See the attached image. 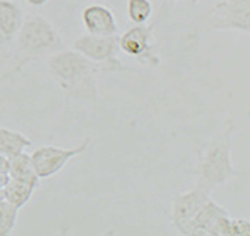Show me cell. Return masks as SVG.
Masks as SVG:
<instances>
[{
    "instance_id": "obj_20",
    "label": "cell",
    "mask_w": 250,
    "mask_h": 236,
    "mask_svg": "<svg viewBox=\"0 0 250 236\" xmlns=\"http://www.w3.org/2000/svg\"><path fill=\"white\" fill-rule=\"evenodd\" d=\"M29 4H32V6H41V4H43L46 3L47 0H27Z\"/></svg>"
},
{
    "instance_id": "obj_5",
    "label": "cell",
    "mask_w": 250,
    "mask_h": 236,
    "mask_svg": "<svg viewBox=\"0 0 250 236\" xmlns=\"http://www.w3.org/2000/svg\"><path fill=\"white\" fill-rule=\"evenodd\" d=\"M208 25L214 29L250 31V0H224L208 14Z\"/></svg>"
},
{
    "instance_id": "obj_6",
    "label": "cell",
    "mask_w": 250,
    "mask_h": 236,
    "mask_svg": "<svg viewBox=\"0 0 250 236\" xmlns=\"http://www.w3.org/2000/svg\"><path fill=\"white\" fill-rule=\"evenodd\" d=\"M17 34L20 50L25 55H36L53 46L57 40L53 27L42 17L28 20Z\"/></svg>"
},
{
    "instance_id": "obj_16",
    "label": "cell",
    "mask_w": 250,
    "mask_h": 236,
    "mask_svg": "<svg viewBox=\"0 0 250 236\" xmlns=\"http://www.w3.org/2000/svg\"><path fill=\"white\" fill-rule=\"evenodd\" d=\"M150 0H128V16L135 24H143L152 16Z\"/></svg>"
},
{
    "instance_id": "obj_13",
    "label": "cell",
    "mask_w": 250,
    "mask_h": 236,
    "mask_svg": "<svg viewBox=\"0 0 250 236\" xmlns=\"http://www.w3.org/2000/svg\"><path fill=\"white\" fill-rule=\"evenodd\" d=\"M31 145V139H28L21 132L0 127V155L10 158L13 156L25 152V149Z\"/></svg>"
},
{
    "instance_id": "obj_1",
    "label": "cell",
    "mask_w": 250,
    "mask_h": 236,
    "mask_svg": "<svg viewBox=\"0 0 250 236\" xmlns=\"http://www.w3.org/2000/svg\"><path fill=\"white\" fill-rule=\"evenodd\" d=\"M232 129L233 125L229 122L220 132H217V135L208 143H206L200 155L197 167V183L210 191L223 185L236 174L231 158Z\"/></svg>"
},
{
    "instance_id": "obj_18",
    "label": "cell",
    "mask_w": 250,
    "mask_h": 236,
    "mask_svg": "<svg viewBox=\"0 0 250 236\" xmlns=\"http://www.w3.org/2000/svg\"><path fill=\"white\" fill-rule=\"evenodd\" d=\"M0 173L9 174V158L3 155H0Z\"/></svg>"
},
{
    "instance_id": "obj_10",
    "label": "cell",
    "mask_w": 250,
    "mask_h": 236,
    "mask_svg": "<svg viewBox=\"0 0 250 236\" xmlns=\"http://www.w3.org/2000/svg\"><path fill=\"white\" fill-rule=\"evenodd\" d=\"M152 28L138 25L126 31L118 40L121 50L132 57H147L152 47Z\"/></svg>"
},
{
    "instance_id": "obj_4",
    "label": "cell",
    "mask_w": 250,
    "mask_h": 236,
    "mask_svg": "<svg viewBox=\"0 0 250 236\" xmlns=\"http://www.w3.org/2000/svg\"><path fill=\"white\" fill-rule=\"evenodd\" d=\"M89 146V139L83 140L82 143L74 149H62L54 146H42L36 149L32 155H29L31 163L34 165L36 175L41 179L53 177L54 174L62 171L64 165L71 158L82 155Z\"/></svg>"
},
{
    "instance_id": "obj_9",
    "label": "cell",
    "mask_w": 250,
    "mask_h": 236,
    "mask_svg": "<svg viewBox=\"0 0 250 236\" xmlns=\"http://www.w3.org/2000/svg\"><path fill=\"white\" fill-rule=\"evenodd\" d=\"M83 25L90 35L111 37L116 35L117 24L113 13L100 4H92L82 13Z\"/></svg>"
},
{
    "instance_id": "obj_8",
    "label": "cell",
    "mask_w": 250,
    "mask_h": 236,
    "mask_svg": "<svg viewBox=\"0 0 250 236\" xmlns=\"http://www.w3.org/2000/svg\"><path fill=\"white\" fill-rule=\"evenodd\" d=\"M210 195V189L197 183L196 188H193L192 191L177 195L174 197L171 203L170 219L172 225L178 229V232H182L197 211L205 206V203L211 199Z\"/></svg>"
},
{
    "instance_id": "obj_22",
    "label": "cell",
    "mask_w": 250,
    "mask_h": 236,
    "mask_svg": "<svg viewBox=\"0 0 250 236\" xmlns=\"http://www.w3.org/2000/svg\"><path fill=\"white\" fill-rule=\"evenodd\" d=\"M190 1H193V3H196L197 0H190Z\"/></svg>"
},
{
    "instance_id": "obj_3",
    "label": "cell",
    "mask_w": 250,
    "mask_h": 236,
    "mask_svg": "<svg viewBox=\"0 0 250 236\" xmlns=\"http://www.w3.org/2000/svg\"><path fill=\"white\" fill-rule=\"evenodd\" d=\"M231 217L225 207L210 199L181 232L188 236H229Z\"/></svg>"
},
{
    "instance_id": "obj_19",
    "label": "cell",
    "mask_w": 250,
    "mask_h": 236,
    "mask_svg": "<svg viewBox=\"0 0 250 236\" xmlns=\"http://www.w3.org/2000/svg\"><path fill=\"white\" fill-rule=\"evenodd\" d=\"M10 177L7 173H0V189H3L6 186V183L9 182Z\"/></svg>"
},
{
    "instance_id": "obj_21",
    "label": "cell",
    "mask_w": 250,
    "mask_h": 236,
    "mask_svg": "<svg viewBox=\"0 0 250 236\" xmlns=\"http://www.w3.org/2000/svg\"><path fill=\"white\" fill-rule=\"evenodd\" d=\"M4 197H3V189H0V200H3Z\"/></svg>"
},
{
    "instance_id": "obj_15",
    "label": "cell",
    "mask_w": 250,
    "mask_h": 236,
    "mask_svg": "<svg viewBox=\"0 0 250 236\" xmlns=\"http://www.w3.org/2000/svg\"><path fill=\"white\" fill-rule=\"evenodd\" d=\"M18 210L4 199L0 200V236H7L14 231Z\"/></svg>"
},
{
    "instance_id": "obj_11",
    "label": "cell",
    "mask_w": 250,
    "mask_h": 236,
    "mask_svg": "<svg viewBox=\"0 0 250 236\" xmlns=\"http://www.w3.org/2000/svg\"><path fill=\"white\" fill-rule=\"evenodd\" d=\"M22 25L21 10L10 0H0V37L11 39Z\"/></svg>"
},
{
    "instance_id": "obj_2",
    "label": "cell",
    "mask_w": 250,
    "mask_h": 236,
    "mask_svg": "<svg viewBox=\"0 0 250 236\" xmlns=\"http://www.w3.org/2000/svg\"><path fill=\"white\" fill-rule=\"evenodd\" d=\"M49 70L62 89L74 91L81 88L96 71L107 70L103 64L93 63L75 52H62L50 57Z\"/></svg>"
},
{
    "instance_id": "obj_12",
    "label": "cell",
    "mask_w": 250,
    "mask_h": 236,
    "mask_svg": "<svg viewBox=\"0 0 250 236\" xmlns=\"http://www.w3.org/2000/svg\"><path fill=\"white\" fill-rule=\"evenodd\" d=\"M9 177L16 181L25 182L38 188L41 178L36 175L34 165L31 163L29 155L25 152L13 156L9 158Z\"/></svg>"
},
{
    "instance_id": "obj_7",
    "label": "cell",
    "mask_w": 250,
    "mask_h": 236,
    "mask_svg": "<svg viewBox=\"0 0 250 236\" xmlns=\"http://www.w3.org/2000/svg\"><path fill=\"white\" fill-rule=\"evenodd\" d=\"M118 40L116 35L99 37V35H83L74 42V49L92 60L93 63L103 64L107 70H116L121 65L116 60V52Z\"/></svg>"
},
{
    "instance_id": "obj_17",
    "label": "cell",
    "mask_w": 250,
    "mask_h": 236,
    "mask_svg": "<svg viewBox=\"0 0 250 236\" xmlns=\"http://www.w3.org/2000/svg\"><path fill=\"white\" fill-rule=\"evenodd\" d=\"M250 235V221L246 218H231L229 222V236H249Z\"/></svg>"
},
{
    "instance_id": "obj_14",
    "label": "cell",
    "mask_w": 250,
    "mask_h": 236,
    "mask_svg": "<svg viewBox=\"0 0 250 236\" xmlns=\"http://www.w3.org/2000/svg\"><path fill=\"white\" fill-rule=\"evenodd\" d=\"M35 189V186H32L29 183L16 181V179L10 178L9 182L6 183V186L3 188V197L6 201H9L10 204H13L14 207L21 209L22 206H25L29 201Z\"/></svg>"
}]
</instances>
